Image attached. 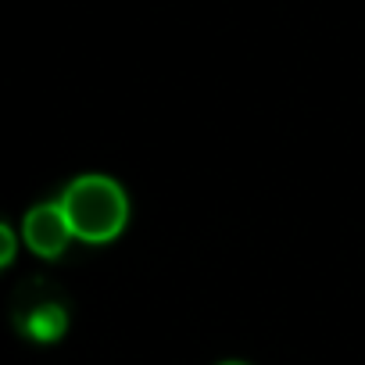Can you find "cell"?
Wrapping results in <instances>:
<instances>
[{
	"label": "cell",
	"mask_w": 365,
	"mask_h": 365,
	"mask_svg": "<svg viewBox=\"0 0 365 365\" xmlns=\"http://www.w3.org/2000/svg\"><path fill=\"white\" fill-rule=\"evenodd\" d=\"M61 212L72 226V233L79 240L90 244H104L111 237L122 233L129 205L118 182H111L108 175H83L61 197Z\"/></svg>",
	"instance_id": "6da1fadb"
},
{
	"label": "cell",
	"mask_w": 365,
	"mask_h": 365,
	"mask_svg": "<svg viewBox=\"0 0 365 365\" xmlns=\"http://www.w3.org/2000/svg\"><path fill=\"white\" fill-rule=\"evenodd\" d=\"M15 322L33 340H58L65 333V326H68V315H65V304L61 301L47 297L43 287L40 290L33 287V290H26V301H19Z\"/></svg>",
	"instance_id": "7a4b0ae2"
},
{
	"label": "cell",
	"mask_w": 365,
	"mask_h": 365,
	"mask_svg": "<svg viewBox=\"0 0 365 365\" xmlns=\"http://www.w3.org/2000/svg\"><path fill=\"white\" fill-rule=\"evenodd\" d=\"M68 237H76V233H72L61 205H40L26 215V244L40 258H58L65 251Z\"/></svg>",
	"instance_id": "3957f363"
},
{
	"label": "cell",
	"mask_w": 365,
	"mask_h": 365,
	"mask_svg": "<svg viewBox=\"0 0 365 365\" xmlns=\"http://www.w3.org/2000/svg\"><path fill=\"white\" fill-rule=\"evenodd\" d=\"M15 258V233L8 226H0V269Z\"/></svg>",
	"instance_id": "277c9868"
},
{
	"label": "cell",
	"mask_w": 365,
	"mask_h": 365,
	"mask_svg": "<svg viewBox=\"0 0 365 365\" xmlns=\"http://www.w3.org/2000/svg\"><path fill=\"white\" fill-rule=\"evenodd\" d=\"M222 365H244V361H222Z\"/></svg>",
	"instance_id": "5b68a950"
}]
</instances>
